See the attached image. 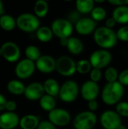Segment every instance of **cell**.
Returning a JSON list of instances; mask_svg holds the SVG:
<instances>
[{"mask_svg": "<svg viewBox=\"0 0 128 129\" xmlns=\"http://www.w3.org/2000/svg\"><path fill=\"white\" fill-rule=\"evenodd\" d=\"M124 87L118 81L107 82L102 89L101 99L108 106L116 105L124 95Z\"/></svg>", "mask_w": 128, "mask_h": 129, "instance_id": "1", "label": "cell"}, {"mask_svg": "<svg viewBox=\"0 0 128 129\" xmlns=\"http://www.w3.org/2000/svg\"><path fill=\"white\" fill-rule=\"evenodd\" d=\"M94 40L102 49H110L115 46L118 42L116 33L106 26L96 28L94 32Z\"/></svg>", "mask_w": 128, "mask_h": 129, "instance_id": "2", "label": "cell"}, {"mask_svg": "<svg viewBox=\"0 0 128 129\" xmlns=\"http://www.w3.org/2000/svg\"><path fill=\"white\" fill-rule=\"evenodd\" d=\"M17 27L24 33H34L40 26V20L34 14L23 13L16 19Z\"/></svg>", "mask_w": 128, "mask_h": 129, "instance_id": "3", "label": "cell"}, {"mask_svg": "<svg viewBox=\"0 0 128 129\" xmlns=\"http://www.w3.org/2000/svg\"><path fill=\"white\" fill-rule=\"evenodd\" d=\"M97 123V115L91 111L86 110L78 113L73 119L75 129H93Z\"/></svg>", "mask_w": 128, "mask_h": 129, "instance_id": "4", "label": "cell"}, {"mask_svg": "<svg viewBox=\"0 0 128 129\" xmlns=\"http://www.w3.org/2000/svg\"><path fill=\"white\" fill-rule=\"evenodd\" d=\"M79 86L75 80H67L60 88L59 97L65 103H72L78 97Z\"/></svg>", "mask_w": 128, "mask_h": 129, "instance_id": "5", "label": "cell"}, {"mask_svg": "<svg viewBox=\"0 0 128 129\" xmlns=\"http://www.w3.org/2000/svg\"><path fill=\"white\" fill-rule=\"evenodd\" d=\"M112 60V54L106 49H98L91 53L89 57V61L92 68L102 70L106 68L111 63Z\"/></svg>", "mask_w": 128, "mask_h": 129, "instance_id": "6", "label": "cell"}, {"mask_svg": "<svg viewBox=\"0 0 128 129\" xmlns=\"http://www.w3.org/2000/svg\"><path fill=\"white\" fill-rule=\"evenodd\" d=\"M51 29L54 36L61 39L70 37L74 26L66 18H57L51 23Z\"/></svg>", "mask_w": 128, "mask_h": 129, "instance_id": "7", "label": "cell"}, {"mask_svg": "<svg viewBox=\"0 0 128 129\" xmlns=\"http://www.w3.org/2000/svg\"><path fill=\"white\" fill-rule=\"evenodd\" d=\"M48 121L56 127H65L68 125L72 120L69 112L63 108H54L48 112Z\"/></svg>", "mask_w": 128, "mask_h": 129, "instance_id": "8", "label": "cell"}, {"mask_svg": "<svg viewBox=\"0 0 128 129\" xmlns=\"http://www.w3.org/2000/svg\"><path fill=\"white\" fill-rule=\"evenodd\" d=\"M56 70L65 77H70L76 73V62L70 57L61 56L56 60Z\"/></svg>", "mask_w": 128, "mask_h": 129, "instance_id": "9", "label": "cell"}, {"mask_svg": "<svg viewBox=\"0 0 128 129\" xmlns=\"http://www.w3.org/2000/svg\"><path fill=\"white\" fill-rule=\"evenodd\" d=\"M100 122L103 129H117L122 124L121 117L115 110H105L100 117Z\"/></svg>", "mask_w": 128, "mask_h": 129, "instance_id": "10", "label": "cell"}, {"mask_svg": "<svg viewBox=\"0 0 128 129\" xmlns=\"http://www.w3.org/2000/svg\"><path fill=\"white\" fill-rule=\"evenodd\" d=\"M35 69V62L25 58L17 63L14 73L19 79H27L33 75Z\"/></svg>", "mask_w": 128, "mask_h": 129, "instance_id": "11", "label": "cell"}, {"mask_svg": "<svg viewBox=\"0 0 128 129\" xmlns=\"http://www.w3.org/2000/svg\"><path fill=\"white\" fill-rule=\"evenodd\" d=\"M2 49V57L9 63L17 62L20 57V47L14 42H5L0 47Z\"/></svg>", "mask_w": 128, "mask_h": 129, "instance_id": "12", "label": "cell"}, {"mask_svg": "<svg viewBox=\"0 0 128 129\" xmlns=\"http://www.w3.org/2000/svg\"><path fill=\"white\" fill-rule=\"evenodd\" d=\"M100 90L98 83L91 80L84 82L79 89V93L81 98L86 101L96 100L100 94Z\"/></svg>", "mask_w": 128, "mask_h": 129, "instance_id": "13", "label": "cell"}, {"mask_svg": "<svg viewBox=\"0 0 128 129\" xmlns=\"http://www.w3.org/2000/svg\"><path fill=\"white\" fill-rule=\"evenodd\" d=\"M74 25L75 29L78 34L87 36L94 32L97 27V22L91 17H81Z\"/></svg>", "mask_w": 128, "mask_h": 129, "instance_id": "14", "label": "cell"}, {"mask_svg": "<svg viewBox=\"0 0 128 129\" xmlns=\"http://www.w3.org/2000/svg\"><path fill=\"white\" fill-rule=\"evenodd\" d=\"M35 64V68L42 73H51L56 70V60L51 55H41Z\"/></svg>", "mask_w": 128, "mask_h": 129, "instance_id": "15", "label": "cell"}, {"mask_svg": "<svg viewBox=\"0 0 128 129\" xmlns=\"http://www.w3.org/2000/svg\"><path fill=\"white\" fill-rule=\"evenodd\" d=\"M45 94L43 85L40 82H31L26 86L23 95L25 98L31 101H38Z\"/></svg>", "mask_w": 128, "mask_h": 129, "instance_id": "16", "label": "cell"}, {"mask_svg": "<svg viewBox=\"0 0 128 129\" xmlns=\"http://www.w3.org/2000/svg\"><path fill=\"white\" fill-rule=\"evenodd\" d=\"M20 117L14 112L6 111L0 115V129H14L19 125Z\"/></svg>", "mask_w": 128, "mask_h": 129, "instance_id": "17", "label": "cell"}, {"mask_svg": "<svg viewBox=\"0 0 128 129\" xmlns=\"http://www.w3.org/2000/svg\"><path fill=\"white\" fill-rule=\"evenodd\" d=\"M40 122L39 118L33 114H27L20 118L19 126L21 129H36Z\"/></svg>", "mask_w": 128, "mask_h": 129, "instance_id": "18", "label": "cell"}, {"mask_svg": "<svg viewBox=\"0 0 128 129\" xmlns=\"http://www.w3.org/2000/svg\"><path fill=\"white\" fill-rule=\"evenodd\" d=\"M66 48L72 54L78 55L83 52L84 46V43L80 39L74 36H70L68 39V43Z\"/></svg>", "mask_w": 128, "mask_h": 129, "instance_id": "19", "label": "cell"}, {"mask_svg": "<svg viewBox=\"0 0 128 129\" xmlns=\"http://www.w3.org/2000/svg\"><path fill=\"white\" fill-rule=\"evenodd\" d=\"M45 94L52 97H56L59 94L60 85L58 82L53 78L47 79L42 84Z\"/></svg>", "mask_w": 128, "mask_h": 129, "instance_id": "20", "label": "cell"}, {"mask_svg": "<svg viewBox=\"0 0 128 129\" xmlns=\"http://www.w3.org/2000/svg\"><path fill=\"white\" fill-rule=\"evenodd\" d=\"M113 19L116 23L121 24L128 23V6L120 5L115 8L112 12Z\"/></svg>", "mask_w": 128, "mask_h": 129, "instance_id": "21", "label": "cell"}, {"mask_svg": "<svg viewBox=\"0 0 128 129\" xmlns=\"http://www.w3.org/2000/svg\"><path fill=\"white\" fill-rule=\"evenodd\" d=\"M7 90L8 92L15 96L23 94L26 85L19 79H11L7 83Z\"/></svg>", "mask_w": 128, "mask_h": 129, "instance_id": "22", "label": "cell"}, {"mask_svg": "<svg viewBox=\"0 0 128 129\" xmlns=\"http://www.w3.org/2000/svg\"><path fill=\"white\" fill-rule=\"evenodd\" d=\"M16 19L10 14H3L0 16V27L6 32L13 31L16 27Z\"/></svg>", "mask_w": 128, "mask_h": 129, "instance_id": "23", "label": "cell"}, {"mask_svg": "<svg viewBox=\"0 0 128 129\" xmlns=\"http://www.w3.org/2000/svg\"><path fill=\"white\" fill-rule=\"evenodd\" d=\"M35 33L38 40L44 43L49 42L54 36L51 27L46 26H39V28L35 31Z\"/></svg>", "mask_w": 128, "mask_h": 129, "instance_id": "24", "label": "cell"}, {"mask_svg": "<svg viewBox=\"0 0 128 129\" xmlns=\"http://www.w3.org/2000/svg\"><path fill=\"white\" fill-rule=\"evenodd\" d=\"M38 101L41 108L46 112H50L56 108L57 102L54 97L45 94Z\"/></svg>", "mask_w": 128, "mask_h": 129, "instance_id": "25", "label": "cell"}, {"mask_svg": "<svg viewBox=\"0 0 128 129\" xmlns=\"http://www.w3.org/2000/svg\"><path fill=\"white\" fill-rule=\"evenodd\" d=\"M34 14L38 18H43L45 17L49 11L48 3L43 0H36L33 8Z\"/></svg>", "mask_w": 128, "mask_h": 129, "instance_id": "26", "label": "cell"}, {"mask_svg": "<svg viewBox=\"0 0 128 129\" xmlns=\"http://www.w3.org/2000/svg\"><path fill=\"white\" fill-rule=\"evenodd\" d=\"M75 7L81 14H89L94 8V0H75Z\"/></svg>", "mask_w": 128, "mask_h": 129, "instance_id": "27", "label": "cell"}, {"mask_svg": "<svg viewBox=\"0 0 128 129\" xmlns=\"http://www.w3.org/2000/svg\"><path fill=\"white\" fill-rule=\"evenodd\" d=\"M25 55L26 58L29 59L33 62H35L41 55L40 49L33 45H28L25 49Z\"/></svg>", "mask_w": 128, "mask_h": 129, "instance_id": "28", "label": "cell"}, {"mask_svg": "<svg viewBox=\"0 0 128 129\" xmlns=\"http://www.w3.org/2000/svg\"><path fill=\"white\" fill-rule=\"evenodd\" d=\"M91 69L92 67L88 60L82 59L76 62V72L80 74H88L90 73Z\"/></svg>", "mask_w": 128, "mask_h": 129, "instance_id": "29", "label": "cell"}, {"mask_svg": "<svg viewBox=\"0 0 128 129\" xmlns=\"http://www.w3.org/2000/svg\"><path fill=\"white\" fill-rule=\"evenodd\" d=\"M119 73L118 70L114 67H106L104 72V78L107 82H114L118 81Z\"/></svg>", "mask_w": 128, "mask_h": 129, "instance_id": "30", "label": "cell"}, {"mask_svg": "<svg viewBox=\"0 0 128 129\" xmlns=\"http://www.w3.org/2000/svg\"><path fill=\"white\" fill-rule=\"evenodd\" d=\"M91 18L96 22L102 21L106 17V11L103 7H94L91 11Z\"/></svg>", "mask_w": 128, "mask_h": 129, "instance_id": "31", "label": "cell"}, {"mask_svg": "<svg viewBox=\"0 0 128 129\" xmlns=\"http://www.w3.org/2000/svg\"><path fill=\"white\" fill-rule=\"evenodd\" d=\"M115 112L121 116L128 118V102L121 101L115 105Z\"/></svg>", "mask_w": 128, "mask_h": 129, "instance_id": "32", "label": "cell"}, {"mask_svg": "<svg viewBox=\"0 0 128 129\" xmlns=\"http://www.w3.org/2000/svg\"><path fill=\"white\" fill-rule=\"evenodd\" d=\"M89 76H90V80L98 83L103 77V73L100 69L92 68L89 73Z\"/></svg>", "mask_w": 128, "mask_h": 129, "instance_id": "33", "label": "cell"}, {"mask_svg": "<svg viewBox=\"0 0 128 129\" xmlns=\"http://www.w3.org/2000/svg\"><path fill=\"white\" fill-rule=\"evenodd\" d=\"M118 39L122 42H128V26L121 27L116 33Z\"/></svg>", "mask_w": 128, "mask_h": 129, "instance_id": "34", "label": "cell"}, {"mask_svg": "<svg viewBox=\"0 0 128 129\" xmlns=\"http://www.w3.org/2000/svg\"><path fill=\"white\" fill-rule=\"evenodd\" d=\"M81 18V14L75 9V10H72L71 11L67 16V20L73 25L75 24L79 19Z\"/></svg>", "mask_w": 128, "mask_h": 129, "instance_id": "35", "label": "cell"}, {"mask_svg": "<svg viewBox=\"0 0 128 129\" xmlns=\"http://www.w3.org/2000/svg\"><path fill=\"white\" fill-rule=\"evenodd\" d=\"M118 82H119L124 87L128 86V68L119 73Z\"/></svg>", "mask_w": 128, "mask_h": 129, "instance_id": "36", "label": "cell"}, {"mask_svg": "<svg viewBox=\"0 0 128 129\" xmlns=\"http://www.w3.org/2000/svg\"><path fill=\"white\" fill-rule=\"evenodd\" d=\"M37 129H57V127L53 125L51 122L48 120H44V121H40Z\"/></svg>", "mask_w": 128, "mask_h": 129, "instance_id": "37", "label": "cell"}, {"mask_svg": "<svg viewBox=\"0 0 128 129\" xmlns=\"http://www.w3.org/2000/svg\"><path fill=\"white\" fill-rule=\"evenodd\" d=\"M16 109H17V103L14 101L8 100L6 101L5 110H7L8 112H14Z\"/></svg>", "mask_w": 128, "mask_h": 129, "instance_id": "38", "label": "cell"}, {"mask_svg": "<svg viewBox=\"0 0 128 129\" xmlns=\"http://www.w3.org/2000/svg\"><path fill=\"white\" fill-rule=\"evenodd\" d=\"M88 110L91 111V112H95L98 110L99 107V104L97 101V100H91L88 101Z\"/></svg>", "mask_w": 128, "mask_h": 129, "instance_id": "39", "label": "cell"}, {"mask_svg": "<svg viewBox=\"0 0 128 129\" xmlns=\"http://www.w3.org/2000/svg\"><path fill=\"white\" fill-rule=\"evenodd\" d=\"M109 3L115 5H128V0H107Z\"/></svg>", "mask_w": 128, "mask_h": 129, "instance_id": "40", "label": "cell"}, {"mask_svg": "<svg viewBox=\"0 0 128 129\" xmlns=\"http://www.w3.org/2000/svg\"><path fill=\"white\" fill-rule=\"evenodd\" d=\"M115 20L113 19V17H110V18H108L106 21V27L109 28V29H112L115 26Z\"/></svg>", "mask_w": 128, "mask_h": 129, "instance_id": "41", "label": "cell"}, {"mask_svg": "<svg viewBox=\"0 0 128 129\" xmlns=\"http://www.w3.org/2000/svg\"><path fill=\"white\" fill-rule=\"evenodd\" d=\"M6 98L2 94H0V111H3L5 109V104H6Z\"/></svg>", "mask_w": 128, "mask_h": 129, "instance_id": "42", "label": "cell"}, {"mask_svg": "<svg viewBox=\"0 0 128 129\" xmlns=\"http://www.w3.org/2000/svg\"><path fill=\"white\" fill-rule=\"evenodd\" d=\"M68 39L69 38H61V39H60V45L63 46V47H66L67 43H68Z\"/></svg>", "mask_w": 128, "mask_h": 129, "instance_id": "43", "label": "cell"}, {"mask_svg": "<svg viewBox=\"0 0 128 129\" xmlns=\"http://www.w3.org/2000/svg\"><path fill=\"white\" fill-rule=\"evenodd\" d=\"M5 14V8H4V5L2 0H0V16Z\"/></svg>", "mask_w": 128, "mask_h": 129, "instance_id": "44", "label": "cell"}, {"mask_svg": "<svg viewBox=\"0 0 128 129\" xmlns=\"http://www.w3.org/2000/svg\"><path fill=\"white\" fill-rule=\"evenodd\" d=\"M117 129H128V128L126 126V125H122V124H121Z\"/></svg>", "mask_w": 128, "mask_h": 129, "instance_id": "45", "label": "cell"}, {"mask_svg": "<svg viewBox=\"0 0 128 129\" xmlns=\"http://www.w3.org/2000/svg\"><path fill=\"white\" fill-rule=\"evenodd\" d=\"M106 0H94V2H97V3H103L104 2H106Z\"/></svg>", "mask_w": 128, "mask_h": 129, "instance_id": "46", "label": "cell"}, {"mask_svg": "<svg viewBox=\"0 0 128 129\" xmlns=\"http://www.w3.org/2000/svg\"><path fill=\"white\" fill-rule=\"evenodd\" d=\"M0 57H2V49L0 48Z\"/></svg>", "mask_w": 128, "mask_h": 129, "instance_id": "47", "label": "cell"}, {"mask_svg": "<svg viewBox=\"0 0 128 129\" xmlns=\"http://www.w3.org/2000/svg\"><path fill=\"white\" fill-rule=\"evenodd\" d=\"M63 1H65V2H71L72 0H63Z\"/></svg>", "mask_w": 128, "mask_h": 129, "instance_id": "48", "label": "cell"}, {"mask_svg": "<svg viewBox=\"0 0 128 129\" xmlns=\"http://www.w3.org/2000/svg\"><path fill=\"white\" fill-rule=\"evenodd\" d=\"M43 1H45V2H48L51 1V0H43Z\"/></svg>", "mask_w": 128, "mask_h": 129, "instance_id": "49", "label": "cell"}, {"mask_svg": "<svg viewBox=\"0 0 128 129\" xmlns=\"http://www.w3.org/2000/svg\"><path fill=\"white\" fill-rule=\"evenodd\" d=\"M127 102H128V95H127Z\"/></svg>", "mask_w": 128, "mask_h": 129, "instance_id": "50", "label": "cell"}]
</instances>
